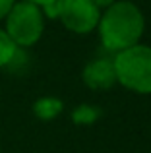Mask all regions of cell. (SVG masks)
<instances>
[{
	"label": "cell",
	"instance_id": "obj_5",
	"mask_svg": "<svg viewBox=\"0 0 151 153\" xmlns=\"http://www.w3.org/2000/svg\"><path fill=\"white\" fill-rule=\"evenodd\" d=\"M81 79L89 89L93 91H103L109 89L116 83V74H114V64L113 58L107 56H97L89 60L81 72Z\"/></svg>",
	"mask_w": 151,
	"mask_h": 153
},
{
	"label": "cell",
	"instance_id": "obj_7",
	"mask_svg": "<svg viewBox=\"0 0 151 153\" xmlns=\"http://www.w3.org/2000/svg\"><path fill=\"white\" fill-rule=\"evenodd\" d=\"M99 116H101V108L89 103H81L72 111V120L78 126H91L99 120Z\"/></svg>",
	"mask_w": 151,
	"mask_h": 153
},
{
	"label": "cell",
	"instance_id": "obj_10",
	"mask_svg": "<svg viewBox=\"0 0 151 153\" xmlns=\"http://www.w3.org/2000/svg\"><path fill=\"white\" fill-rule=\"evenodd\" d=\"M116 2V0H93V4L99 8V10H105V8H109V6H113V4Z\"/></svg>",
	"mask_w": 151,
	"mask_h": 153
},
{
	"label": "cell",
	"instance_id": "obj_11",
	"mask_svg": "<svg viewBox=\"0 0 151 153\" xmlns=\"http://www.w3.org/2000/svg\"><path fill=\"white\" fill-rule=\"evenodd\" d=\"M25 2H31V4H35V6H39V8H47V6H50L54 0H25Z\"/></svg>",
	"mask_w": 151,
	"mask_h": 153
},
{
	"label": "cell",
	"instance_id": "obj_1",
	"mask_svg": "<svg viewBox=\"0 0 151 153\" xmlns=\"http://www.w3.org/2000/svg\"><path fill=\"white\" fill-rule=\"evenodd\" d=\"M145 31L144 12L132 0H116L113 6L105 8L97 23V33L103 49L116 54L138 45Z\"/></svg>",
	"mask_w": 151,
	"mask_h": 153
},
{
	"label": "cell",
	"instance_id": "obj_9",
	"mask_svg": "<svg viewBox=\"0 0 151 153\" xmlns=\"http://www.w3.org/2000/svg\"><path fill=\"white\" fill-rule=\"evenodd\" d=\"M14 4H16V0H0V22H4L6 14L12 10Z\"/></svg>",
	"mask_w": 151,
	"mask_h": 153
},
{
	"label": "cell",
	"instance_id": "obj_8",
	"mask_svg": "<svg viewBox=\"0 0 151 153\" xmlns=\"http://www.w3.org/2000/svg\"><path fill=\"white\" fill-rule=\"evenodd\" d=\"M19 51L21 49H18V47L12 43V39L8 37L4 27L0 25V68H12V64L16 62Z\"/></svg>",
	"mask_w": 151,
	"mask_h": 153
},
{
	"label": "cell",
	"instance_id": "obj_6",
	"mask_svg": "<svg viewBox=\"0 0 151 153\" xmlns=\"http://www.w3.org/2000/svg\"><path fill=\"white\" fill-rule=\"evenodd\" d=\"M64 111V103L60 101L54 95H45V97H39L37 101L33 103V114L37 116L39 120H54L56 116L62 114Z\"/></svg>",
	"mask_w": 151,
	"mask_h": 153
},
{
	"label": "cell",
	"instance_id": "obj_3",
	"mask_svg": "<svg viewBox=\"0 0 151 153\" xmlns=\"http://www.w3.org/2000/svg\"><path fill=\"white\" fill-rule=\"evenodd\" d=\"M2 23L4 31L18 49H31L41 41L45 33L47 18L43 8L25 2V0H16V4L6 14Z\"/></svg>",
	"mask_w": 151,
	"mask_h": 153
},
{
	"label": "cell",
	"instance_id": "obj_2",
	"mask_svg": "<svg viewBox=\"0 0 151 153\" xmlns=\"http://www.w3.org/2000/svg\"><path fill=\"white\" fill-rule=\"evenodd\" d=\"M116 83L140 95L151 93V47L138 45L113 56Z\"/></svg>",
	"mask_w": 151,
	"mask_h": 153
},
{
	"label": "cell",
	"instance_id": "obj_4",
	"mask_svg": "<svg viewBox=\"0 0 151 153\" xmlns=\"http://www.w3.org/2000/svg\"><path fill=\"white\" fill-rule=\"evenodd\" d=\"M45 18L58 19L68 31L76 35H87L97 29L101 10L93 0H54L50 6L43 8Z\"/></svg>",
	"mask_w": 151,
	"mask_h": 153
}]
</instances>
